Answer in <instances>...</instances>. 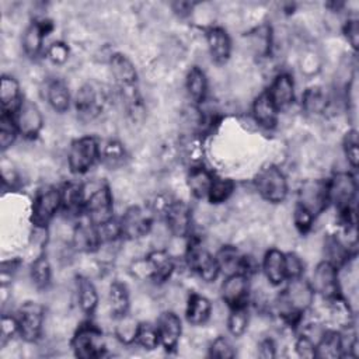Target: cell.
<instances>
[{
	"label": "cell",
	"instance_id": "cell-44",
	"mask_svg": "<svg viewBox=\"0 0 359 359\" xmlns=\"http://www.w3.org/2000/svg\"><path fill=\"white\" fill-rule=\"evenodd\" d=\"M209 355L212 358H217V359H231V358H234L236 352L227 338L217 337L209 348Z\"/></svg>",
	"mask_w": 359,
	"mask_h": 359
},
{
	"label": "cell",
	"instance_id": "cell-1",
	"mask_svg": "<svg viewBox=\"0 0 359 359\" xmlns=\"http://www.w3.org/2000/svg\"><path fill=\"white\" fill-rule=\"evenodd\" d=\"M109 66L121 98L129 114L135 115L140 112L142 102L137 88V72L132 60L122 53H114L109 59Z\"/></svg>",
	"mask_w": 359,
	"mask_h": 359
},
{
	"label": "cell",
	"instance_id": "cell-5",
	"mask_svg": "<svg viewBox=\"0 0 359 359\" xmlns=\"http://www.w3.org/2000/svg\"><path fill=\"white\" fill-rule=\"evenodd\" d=\"M98 158H100V144L97 139L91 136L76 139L72 143L67 154L69 168L73 174H77V175L87 172Z\"/></svg>",
	"mask_w": 359,
	"mask_h": 359
},
{
	"label": "cell",
	"instance_id": "cell-48",
	"mask_svg": "<svg viewBox=\"0 0 359 359\" xmlns=\"http://www.w3.org/2000/svg\"><path fill=\"white\" fill-rule=\"evenodd\" d=\"M121 321V325H118L116 328V335L118 338L125 342V344H130L135 342V337H136V331H137V323L132 321L128 318V316L118 318Z\"/></svg>",
	"mask_w": 359,
	"mask_h": 359
},
{
	"label": "cell",
	"instance_id": "cell-53",
	"mask_svg": "<svg viewBox=\"0 0 359 359\" xmlns=\"http://www.w3.org/2000/svg\"><path fill=\"white\" fill-rule=\"evenodd\" d=\"M20 261L18 259H8L1 262V286H6L7 280H11V276L14 271L18 268Z\"/></svg>",
	"mask_w": 359,
	"mask_h": 359
},
{
	"label": "cell",
	"instance_id": "cell-4",
	"mask_svg": "<svg viewBox=\"0 0 359 359\" xmlns=\"http://www.w3.org/2000/svg\"><path fill=\"white\" fill-rule=\"evenodd\" d=\"M107 101V91L101 86L86 83L76 93L74 108L81 119L91 121L104 111Z\"/></svg>",
	"mask_w": 359,
	"mask_h": 359
},
{
	"label": "cell",
	"instance_id": "cell-37",
	"mask_svg": "<svg viewBox=\"0 0 359 359\" xmlns=\"http://www.w3.org/2000/svg\"><path fill=\"white\" fill-rule=\"evenodd\" d=\"M325 257L328 262L339 268L349 259V248L335 236H330L325 240Z\"/></svg>",
	"mask_w": 359,
	"mask_h": 359
},
{
	"label": "cell",
	"instance_id": "cell-34",
	"mask_svg": "<svg viewBox=\"0 0 359 359\" xmlns=\"http://www.w3.org/2000/svg\"><path fill=\"white\" fill-rule=\"evenodd\" d=\"M185 87L189 97L195 102H202L205 100L208 91V81L205 73L198 66H192L189 69L185 80Z\"/></svg>",
	"mask_w": 359,
	"mask_h": 359
},
{
	"label": "cell",
	"instance_id": "cell-19",
	"mask_svg": "<svg viewBox=\"0 0 359 359\" xmlns=\"http://www.w3.org/2000/svg\"><path fill=\"white\" fill-rule=\"evenodd\" d=\"M52 31V22L49 20H36L31 22L22 34V49L27 56L35 57L42 49L43 36Z\"/></svg>",
	"mask_w": 359,
	"mask_h": 359
},
{
	"label": "cell",
	"instance_id": "cell-52",
	"mask_svg": "<svg viewBox=\"0 0 359 359\" xmlns=\"http://www.w3.org/2000/svg\"><path fill=\"white\" fill-rule=\"evenodd\" d=\"M344 34L353 49H358L359 42V22L356 18H351L344 25Z\"/></svg>",
	"mask_w": 359,
	"mask_h": 359
},
{
	"label": "cell",
	"instance_id": "cell-27",
	"mask_svg": "<svg viewBox=\"0 0 359 359\" xmlns=\"http://www.w3.org/2000/svg\"><path fill=\"white\" fill-rule=\"evenodd\" d=\"M46 100L56 112H65L70 105V93L66 83L60 79H52L46 84Z\"/></svg>",
	"mask_w": 359,
	"mask_h": 359
},
{
	"label": "cell",
	"instance_id": "cell-2",
	"mask_svg": "<svg viewBox=\"0 0 359 359\" xmlns=\"http://www.w3.org/2000/svg\"><path fill=\"white\" fill-rule=\"evenodd\" d=\"M84 212L87 219L97 227L112 220L114 202L107 184L97 185L90 194L84 189Z\"/></svg>",
	"mask_w": 359,
	"mask_h": 359
},
{
	"label": "cell",
	"instance_id": "cell-54",
	"mask_svg": "<svg viewBox=\"0 0 359 359\" xmlns=\"http://www.w3.org/2000/svg\"><path fill=\"white\" fill-rule=\"evenodd\" d=\"M275 355H276L275 342L271 338L262 339L258 346V356L264 359H271V358H275Z\"/></svg>",
	"mask_w": 359,
	"mask_h": 359
},
{
	"label": "cell",
	"instance_id": "cell-32",
	"mask_svg": "<svg viewBox=\"0 0 359 359\" xmlns=\"http://www.w3.org/2000/svg\"><path fill=\"white\" fill-rule=\"evenodd\" d=\"M62 209L67 213H81L84 212V188L79 184L69 182L60 191Z\"/></svg>",
	"mask_w": 359,
	"mask_h": 359
},
{
	"label": "cell",
	"instance_id": "cell-12",
	"mask_svg": "<svg viewBox=\"0 0 359 359\" xmlns=\"http://www.w3.org/2000/svg\"><path fill=\"white\" fill-rule=\"evenodd\" d=\"M151 224L153 220L147 212L139 206H130L121 219V236L128 240L142 238L149 234Z\"/></svg>",
	"mask_w": 359,
	"mask_h": 359
},
{
	"label": "cell",
	"instance_id": "cell-10",
	"mask_svg": "<svg viewBox=\"0 0 359 359\" xmlns=\"http://www.w3.org/2000/svg\"><path fill=\"white\" fill-rule=\"evenodd\" d=\"M314 217L320 215L330 203L328 181L324 180H307L299 189V202Z\"/></svg>",
	"mask_w": 359,
	"mask_h": 359
},
{
	"label": "cell",
	"instance_id": "cell-45",
	"mask_svg": "<svg viewBox=\"0 0 359 359\" xmlns=\"http://www.w3.org/2000/svg\"><path fill=\"white\" fill-rule=\"evenodd\" d=\"M182 151L189 163H192L194 165H199L203 156L202 142L198 137H189L182 143Z\"/></svg>",
	"mask_w": 359,
	"mask_h": 359
},
{
	"label": "cell",
	"instance_id": "cell-17",
	"mask_svg": "<svg viewBox=\"0 0 359 359\" xmlns=\"http://www.w3.org/2000/svg\"><path fill=\"white\" fill-rule=\"evenodd\" d=\"M187 259L189 268L194 269L205 282L216 280L220 273V266L216 257H213L210 252L201 247L189 248Z\"/></svg>",
	"mask_w": 359,
	"mask_h": 359
},
{
	"label": "cell",
	"instance_id": "cell-33",
	"mask_svg": "<svg viewBox=\"0 0 359 359\" xmlns=\"http://www.w3.org/2000/svg\"><path fill=\"white\" fill-rule=\"evenodd\" d=\"M316 351L318 358H339L342 352V337L337 331H325L318 344H316Z\"/></svg>",
	"mask_w": 359,
	"mask_h": 359
},
{
	"label": "cell",
	"instance_id": "cell-55",
	"mask_svg": "<svg viewBox=\"0 0 359 359\" xmlns=\"http://www.w3.org/2000/svg\"><path fill=\"white\" fill-rule=\"evenodd\" d=\"M192 3H185V1H180V3H174V8L177 13H180L181 15L188 14L192 10Z\"/></svg>",
	"mask_w": 359,
	"mask_h": 359
},
{
	"label": "cell",
	"instance_id": "cell-14",
	"mask_svg": "<svg viewBox=\"0 0 359 359\" xmlns=\"http://www.w3.org/2000/svg\"><path fill=\"white\" fill-rule=\"evenodd\" d=\"M170 231L175 237H187L191 233L192 213L189 206L182 202L172 199L163 213Z\"/></svg>",
	"mask_w": 359,
	"mask_h": 359
},
{
	"label": "cell",
	"instance_id": "cell-13",
	"mask_svg": "<svg viewBox=\"0 0 359 359\" xmlns=\"http://www.w3.org/2000/svg\"><path fill=\"white\" fill-rule=\"evenodd\" d=\"M13 118L17 125L18 133L27 139L36 137L43 126V116L41 109L29 100L22 101Z\"/></svg>",
	"mask_w": 359,
	"mask_h": 359
},
{
	"label": "cell",
	"instance_id": "cell-41",
	"mask_svg": "<svg viewBox=\"0 0 359 359\" xmlns=\"http://www.w3.org/2000/svg\"><path fill=\"white\" fill-rule=\"evenodd\" d=\"M17 135H18V129H17V125L14 122L13 115L1 112V118H0V146H1V150H7L15 142Z\"/></svg>",
	"mask_w": 359,
	"mask_h": 359
},
{
	"label": "cell",
	"instance_id": "cell-28",
	"mask_svg": "<svg viewBox=\"0 0 359 359\" xmlns=\"http://www.w3.org/2000/svg\"><path fill=\"white\" fill-rule=\"evenodd\" d=\"M108 306L111 314L118 320L128 316L129 311V293L122 282H112L108 290Z\"/></svg>",
	"mask_w": 359,
	"mask_h": 359
},
{
	"label": "cell",
	"instance_id": "cell-46",
	"mask_svg": "<svg viewBox=\"0 0 359 359\" xmlns=\"http://www.w3.org/2000/svg\"><path fill=\"white\" fill-rule=\"evenodd\" d=\"M314 219L316 217L306 208H303L300 203H296L293 210V223L300 233H307L311 229Z\"/></svg>",
	"mask_w": 359,
	"mask_h": 359
},
{
	"label": "cell",
	"instance_id": "cell-8",
	"mask_svg": "<svg viewBox=\"0 0 359 359\" xmlns=\"http://www.w3.org/2000/svg\"><path fill=\"white\" fill-rule=\"evenodd\" d=\"M330 202L335 205L338 213H348L353 210L356 196V180L351 172H337L328 181Z\"/></svg>",
	"mask_w": 359,
	"mask_h": 359
},
{
	"label": "cell",
	"instance_id": "cell-39",
	"mask_svg": "<svg viewBox=\"0 0 359 359\" xmlns=\"http://www.w3.org/2000/svg\"><path fill=\"white\" fill-rule=\"evenodd\" d=\"M234 191V182L230 178H220L213 177L208 199L210 203H223L230 198Z\"/></svg>",
	"mask_w": 359,
	"mask_h": 359
},
{
	"label": "cell",
	"instance_id": "cell-15",
	"mask_svg": "<svg viewBox=\"0 0 359 359\" xmlns=\"http://www.w3.org/2000/svg\"><path fill=\"white\" fill-rule=\"evenodd\" d=\"M142 269L146 278L154 282H164L174 272V261L167 251L156 250L142 261Z\"/></svg>",
	"mask_w": 359,
	"mask_h": 359
},
{
	"label": "cell",
	"instance_id": "cell-23",
	"mask_svg": "<svg viewBox=\"0 0 359 359\" xmlns=\"http://www.w3.org/2000/svg\"><path fill=\"white\" fill-rule=\"evenodd\" d=\"M101 243L98 227L94 226L88 219L76 226L73 233V244L79 251L93 252L100 247Z\"/></svg>",
	"mask_w": 359,
	"mask_h": 359
},
{
	"label": "cell",
	"instance_id": "cell-11",
	"mask_svg": "<svg viewBox=\"0 0 359 359\" xmlns=\"http://www.w3.org/2000/svg\"><path fill=\"white\" fill-rule=\"evenodd\" d=\"M310 285L314 293H320L327 300L341 296L338 268L328 261H321L320 264H317Z\"/></svg>",
	"mask_w": 359,
	"mask_h": 359
},
{
	"label": "cell",
	"instance_id": "cell-21",
	"mask_svg": "<svg viewBox=\"0 0 359 359\" xmlns=\"http://www.w3.org/2000/svg\"><path fill=\"white\" fill-rule=\"evenodd\" d=\"M266 93L272 100V102L275 104V107L278 108V111L286 108L294 100L293 79L286 73L278 74L272 81V84L269 86V88L266 90Z\"/></svg>",
	"mask_w": 359,
	"mask_h": 359
},
{
	"label": "cell",
	"instance_id": "cell-29",
	"mask_svg": "<svg viewBox=\"0 0 359 359\" xmlns=\"http://www.w3.org/2000/svg\"><path fill=\"white\" fill-rule=\"evenodd\" d=\"M212 181H213V175L202 165H194L187 178V184L191 194L199 199L208 198Z\"/></svg>",
	"mask_w": 359,
	"mask_h": 359
},
{
	"label": "cell",
	"instance_id": "cell-6",
	"mask_svg": "<svg viewBox=\"0 0 359 359\" xmlns=\"http://www.w3.org/2000/svg\"><path fill=\"white\" fill-rule=\"evenodd\" d=\"M59 208H62V196L59 189L53 187L39 189L34 198L31 212V222L34 227L45 230Z\"/></svg>",
	"mask_w": 359,
	"mask_h": 359
},
{
	"label": "cell",
	"instance_id": "cell-51",
	"mask_svg": "<svg viewBox=\"0 0 359 359\" xmlns=\"http://www.w3.org/2000/svg\"><path fill=\"white\" fill-rule=\"evenodd\" d=\"M294 349L296 353L300 358H306V359H313L317 358V351H316V344L311 338H309L307 335H302L297 338L296 344H294Z\"/></svg>",
	"mask_w": 359,
	"mask_h": 359
},
{
	"label": "cell",
	"instance_id": "cell-26",
	"mask_svg": "<svg viewBox=\"0 0 359 359\" xmlns=\"http://www.w3.org/2000/svg\"><path fill=\"white\" fill-rule=\"evenodd\" d=\"M210 313H212V304L205 296H201L196 293H192L189 296L187 309H185V317L191 325L205 324L209 320Z\"/></svg>",
	"mask_w": 359,
	"mask_h": 359
},
{
	"label": "cell",
	"instance_id": "cell-42",
	"mask_svg": "<svg viewBox=\"0 0 359 359\" xmlns=\"http://www.w3.org/2000/svg\"><path fill=\"white\" fill-rule=\"evenodd\" d=\"M248 327V311L247 306L231 309V313L227 320V328L231 335L241 337Z\"/></svg>",
	"mask_w": 359,
	"mask_h": 359
},
{
	"label": "cell",
	"instance_id": "cell-30",
	"mask_svg": "<svg viewBox=\"0 0 359 359\" xmlns=\"http://www.w3.org/2000/svg\"><path fill=\"white\" fill-rule=\"evenodd\" d=\"M302 101H303L302 102L303 109L310 115H323L327 111L330 104V98L327 93L324 91L323 87H318V86L309 87L304 91Z\"/></svg>",
	"mask_w": 359,
	"mask_h": 359
},
{
	"label": "cell",
	"instance_id": "cell-20",
	"mask_svg": "<svg viewBox=\"0 0 359 359\" xmlns=\"http://www.w3.org/2000/svg\"><path fill=\"white\" fill-rule=\"evenodd\" d=\"M205 36L212 59L219 65L226 63L231 53V41L229 34L220 27H210L206 29Z\"/></svg>",
	"mask_w": 359,
	"mask_h": 359
},
{
	"label": "cell",
	"instance_id": "cell-16",
	"mask_svg": "<svg viewBox=\"0 0 359 359\" xmlns=\"http://www.w3.org/2000/svg\"><path fill=\"white\" fill-rule=\"evenodd\" d=\"M248 276L244 273L227 275L222 285V297L230 309L244 307L248 302Z\"/></svg>",
	"mask_w": 359,
	"mask_h": 359
},
{
	"label": "cell",
	"instance_id": "cell-9",
	"mask_svg": "<svg viewBox=\"0 0 359 359\" xmlns=\"http://www.w3.org/2000/svg\"><path fill=\"white\" fill-rule=\"evenodd\" d=\"M45 311L36 302H25L18 310V328L20 335L27 342H35L42 332Z\"/></svg>",
	"mask_w": 359,
	"mask_h": 359
},
{
	"label": "cell",
	"instance_id": "cell-49",
	"mask_svg": "<svg viewBox=\"0 0 359 359\" xmlns=\"http://www.w3.org/2000/svg\"><path fill=\"white\" fill-rule=\"evenodd\" d=\"M303 262L299 255L294 252H287L285 254V272H286V279H296L300 278L303 273Z\"/></svg>",
	"mask_w": 359,
	"mask_h": 359
},
{
	"label": "cell",
	"instance_id": "cell-3",
	"mask_svg": "<svg viewBox=\"0 0 359 359\" xmlns=\"http://www.w3.org/2000/svg\"><path fill=\"white\" fill-rule=\"evenodd\" d=\"M254 182L258 194L271 203H280L287 196L286 177L282 170L273 164L261 168Z\"/></svg>",
	"mask_w": 359,
	"mask_h": 359
},
{
	"label": "cell",
	"instance_id": "cell-36",
	"mask_svg": "<svg viewBox=\"0 0 359 359\" xmlns=\"http://www.w3.org/2000/svg\"><path fill=\"white\" fill-rule=\"evenodd\" d=\"M220 271H226L227 275L243 273L244 255H241L234 247H223L216 255Z\"/></svg>",
	"mask_w": 359,
	"mask_h": 359
},
{
	"label": "cell",
	"instance_id": "cell-25",
	"mask_svg": "<svg viewBox=\"0 0 359 359\" xmlns=\"http://www.w3.org/2000/svg\"><path fill=\"white\" fill-rule=\"evenodd\" d=\"M278 108L269 98L268 93L259 94L252 104V116L264 128L272 129L278 122Z\"/></svg>",
	"mask_w": 359,
	"mask_h": 359
},
{
	"label": "cell",
	"instance_id": "cell-31",
	"mask_svg": "<svg viewBox=\"0 0 359 359\" xmlns=\"http://www.w3.org/2000/svg\"><path fill=\"white\" fill-rule=\"evenodd\" d=\"M77 300L81 311L91 316L98 306V293L88 278H77Z\"/></svg>",
	"mask_w": 359,
	"mask_h": 359
},
{
	"label": "cell",
	"instance_id": "cell-35",
	"mask_svg": "<svg viewBox=\"0 0 359 359\" xmlns=\"http://www.w3.org/2000/svg\"><path fill=\"white\" fill-rule=\"evenodd\" d=\"M126 151L121 142L108 140L102 146H100V160L104 165L109 168L121 167L125 163Z\"/></svg>",
	"mask_w": 359,
	"mask_h": 359
},
{
	"label": "cell",
	"instance_id": "cell-50",
	"mask_svg": "<svg viewBox=\"0 0 359 359\" xmlns=\"http://www.w3.org/2000/svg\"><path fill=\"white\" fill-rule=\"evenodd\" d=\"M48 57L50 59L52 63L55 65H63L67 59H69V46L63 42H52L49 46H48Z\"/></svg>",
	"mask_w": 359,
	"mask_h": 359
},
{
	"label": "cell",
	"instance_id": "cell-7",
	"mask_svg": "<svg viewBox=\"0 0 359 359\" xmlns=\"http://www.w3.org/2000/svg\"><path fill=\"white\" fill-rule=\"evenodd\" d=\"M72 348L74 355L81 359L102 356L105 351V342L101 330L90 323L80 325L72 339Z\"/></svg>",
	"mask_w": 359,
	"mask_h": 359
},
{
	"label": "cell",
	"instance_id": "cell-24",
	"mask_svg": "<svg viewBox=\"0 0 359 359\" xmlns=\"http://www.w3.org/2000/svg\"><path fill=\"white\" fill-rule=\"evenodd\" d=\"M262 271L269 283L278 286L286 280L285 254L276 248L266 251L262 262Z\"/></svg>",
	"mask_w": 359,
	"mask_h": 359
},
{
	"label": "cell",
	"instance_id": "cell-18",
	"mask_svg": "<svg viewBox=\"0 0 359 359\" xmlns=\"http://www.w3.org/2000/svg\"><path fill=\"white\" fill-rule=\"evenodd\" d=\"M157 332H158V339L160 345L167 351H175L180 337L182 332V325L180 317L172 313V311H164L160 314L157 320Z\"/></svg>",
	"mask_w": 359,
	"mask_h": 359
},
{
	"label": "cell",
	"instance_id": "cell-22",
	"mask_svg": "<svg viewBox=\"0 0 359 359\" xmlns=\"http://www.w3.org/2000/svg\"><path fill=\"white\" fill-rule=\"evenodd\" d=\"M21 90L18 81L11 76H3L0 84V102H1V112L13 115L18 111L20 105L22 104Z\"/></svg>",
	"mask_w": 359,
	"mask_h": 359
},
{
	"label": "cell",
	"instance_id": "cell-40",
	"mask_svg": "<svg viewBox=\"0 0 359 359\" xmlns=\"http://www.w3.org/2000/svg\"><path fill=\"white\" fill-rule=\"evenodd\" d=\"M135 342H136L137 345H140L142 348L149 349V351L157 348V345H160L157 327L153 325V324H150V323H140V324L137 325Z\"/></svg>",
	"mask_w": 359,
	"mask_h": 359
},
{
	"label": "cell",
	"instance_id": "cell-43",
	"mask_svg": "<svg viewBox=\"0 0 359 359\" xmlns=\"http://www.w3.org/2000/svg\"><path fill=\"white\" fill-rule=\"evenodd\" d=\"M359 143H358V132L355 129L346 132L344 137V151L348 158V163L356 168L359 163Z\"/></svg>",
	"mask_w": 359,
	"mask_h": 359
},
{
	"label": "cell",
	"instance_id": "cell-38",
	"mask_svg": "<svg viewBox=\"0 0 359 359\" xmlns=\"http://www.w3.org/2000/svg\"><path fill=\"white\" fill-rule=\"evenodd\" d=\"M52 271L46 255L36 257L31 264V279L38 289H45L50 283Z\"/></svg>",
	"mask_w": 359,
	"mask_h": 359
},
{
	"label": "cell",
	"instance_id": "cell-47",
	"mask_svg": "<svg viewBox=\"0 0 359 359\" xmlns=\"http://www.w3.org/2000/svg\"><path fill=\"white\" fill-rule=\"evenodd\" d=\"M15 334H20L18 320L13 316L3 314L1 317V334H0V346H4Z\"/></svg>",
	"mask_w": 359,
	"mask_h": 359
}]
</instances>
